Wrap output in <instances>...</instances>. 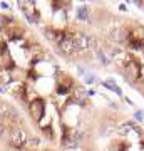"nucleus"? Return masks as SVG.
<instances>
[{
    "label": "nucleus",
    "instance_id": "obj_1",
    "mask_svg": "<svg viewBox=\"0 0 144 151\" xmlns=\"http://www.w3.org/2000/svg\"><path fill=\"white\" fill-rule=\"evenodd\" d=\"M45 113V103H44L42 97H34L30 101V114L35 121H40Z\"/></svg>",
    "mask_w": 144,
    "mask_h": 151
},
{
    "label": "nucleus",
    "instance_id": "obj_2",
    "mask_svg": "<svg viewBox=\"0 0 144 151\" xmlns=\"http://www.w3.org/2000/svg\"><path fill=\"white\" fill-rule=\"evenodd\" d=\"M59 49H60V52L65 54V55H69V54H72L74 50H77V44H75L74 35H69V34L65 32V39L62 42H59Z\"/></svg>",
    "mask_w": 144,
    "mask_h": 151
},
{
    "label": "nucleus",
    "instance_id": "obj_3",
    "mask_svg": "<svg viewBox=\"0 0 144 151\" xmlns=\"http://www.w3.org/2000/svg\"><path fill=\"white\" fill-rule=\"evenodd\" d=\"M124 67H126V76H128L131 81H136V79L141 77V67H139V64L136 60H133L131 57H128Z\"/></svg>",
    "mask_w": 144,
    "mask_h": 151
},
{
    "label": "nucleus",
    "instance_id": "obj_4",
    "mask_svg": "<svg viewBox=\"0 0 144 151\" xmlns=\"http://www.w3.org/2000/svg\"><path fill=\"white\" fill-rule=\"evenodd\" d=\"M10 143L14 148H22L27 143V136L22 129H12V136H10Z\"/></svg>",
    "mask_w": 144,
    "mask_h": 151
},
{
    "label": "nucleus",
    "instance_id": "obj_5",
    "mask_svg": "<svg viewBox=\"0 0 144 151\" xmlns=\"http://www.w3.org/2000/svg\"><path fill=\"white\" fill-rule=\"evenodd\" d=\"M10 81H12L10 72H9V70H5V69H2V70H0V82L7 84V82H10Z\"/></svg>",
    "mask_w": 144,
    "mask_h": 151
},
{
    "label": "nucleus",
    "instance_id": "obj_6",
    "mask_svg": "<svg viewBox=\"0 0 144 151\" xmlns=\"http://www.w3.org/2000/svg\"><path fill=\"white\" fill-rule=\"evenodd\" d=\"M22 34H24V30H22L20 27H15L10 32V37H9V39H10V40H17L19 37H22Z\"/></svg>",
    "mask_w": 144,
    "mask_h": 151
},
{
    "label": "nucleus",
    "instance_id": "obj_7",
    "mask_svg": "<svg viewBox=\"0 0 144 151\" xmlns=\"http://www.w3.org/2000/svg\"><path fill=\"white\" fill-rule=\"evenodd\" d=\"M104 86L107 87V89H111V91H114L117 96H123V91H121V87H117L116 84H111V82H102Z\"/></svg>",
    "mask_w": 144,
    "mask_h": 151
},
{
    "label": "nucleus",
    "instance_id": "obj_8",
    "mask_svg": "<svg viewBox=\"0 0 144 151\" xmlns=\"http://www.w3.org/2000/svg\"><path fill=\"white\" fill-rule=\"evenodd\" d=\"M44 34H45V37H47L49 40H55L57 30H54V29H45V30H44Z\"/></svg>",
    "mask_w": 144,
    "mask_h": 151
},
{
    "label": "nucleus",
    "instance_id": "obj_9",
    "mask_svg": "<svg viewBox=\"0 0 144 151\" xmlns=\"http://www.w3.org/2000/svg\"><path fill=\"white\" fill-rule=\"evenodd\" d=\"M5 50H7V42L5 40H0V57L5 55Z\"/></svg>",
    "mask_w": 144,
    "mask_h": 151
},
{
    "label": "nucleus",
    "instance_id": "obj_10",
    "mask_svg": "<svg viewBox=\"0 0 144 151\" xmlns=\"http://www.w3.org/2000/svg\"><path fill=\"white\" fill-rule=\"evenodd\" d=\"M94 81H96V77L92 74H85V82H87V84H92Z\"/></svg>",
    "mask_w": 144,
    "mask_h": 151
},
{
    "label": "nucleus",
    "instance_id": "obj_11",
    "mask_svg": "<svg viewBox=\"0 0 144 151\" xmlns=\"http://www.w3.org/2000/svg\"><path fill=\"white\" fill-rule=\"evenodd\" d=\"M27 151H29V150H27Z\"/></svg>",
    "mask_w": 144,
    "mask_h": 151
}]
</instances>
